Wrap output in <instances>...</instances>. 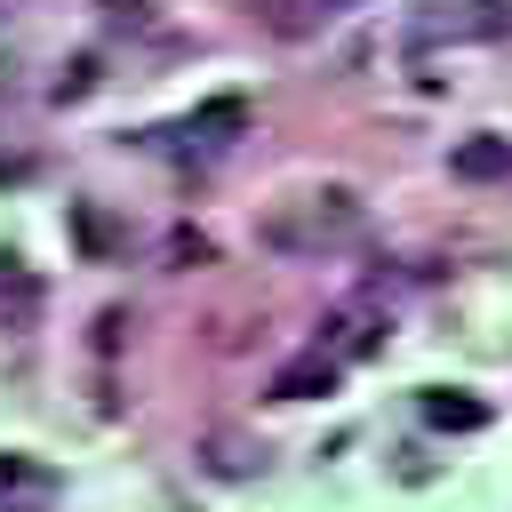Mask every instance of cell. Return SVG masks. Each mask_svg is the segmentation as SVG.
<instances>
[{"instance_id": "obj_1", "label": "cell", "mask_w": 512, "mask_h": 512, "mask_svg": "<svg viewBox=\"0 0 512 512\" xmlns=\"http://www.w3.org/2000/svg\"><path fill=\"white\" fill-rule=\"evenodd\" d=\"M360 232H368V208H360V192H344V184H328V192H296V200H280V208L256 224V240H264L272 256H296V264L344 256Z\"/></svg>"}, {"instance_id": "obj_2", "label": "cell", "mask_w": 512, "mask_h": 512, "mask_svg": "<svg viewBox=\"0 0 512 512\" xmlns=\"http://www.w3.org/2000/svg\"><path fill=\"white\" fill-rule=\"evenodd\" d=\"M384 344V312L376 304H336L328 320H320V352L344 368V360H360V352H376Z\"/></svg>"}, {"instance_id": "obj_3", "label": "cell", "mask_w": 512, "mask_h": 512, "mask_svg": "<svg viewBox=\"0 0 512 512\" xmlns=\"http://www.w3.org/2000/svg\"><path fill=\"white\" fill-rule=\"evenodd\" d=\"M448 168H456L464 184H504V176H512V136H464V144L448 152Z\"/></svg>"}, {"instance_id": "obj_4", "label": "cell", "mask_w": 512, "mask_h": 512, "mask_svg": "<svg viewBox=\"0 0 512 512\" xmlns=\"http://www.w3.org/2000/svg\"><path fill=\"white\" fill-rule=\"evenodd\" d=\"M248 128V112H240V96H216V104H200L184 128H168V136H184V144H200V152H216V144H232Z\"/></svg>"}, {"instance_id": "obj_5", "label": "cell", "mask_w": 512, "mask_h": 512, "mask_svg": "<svg viewBox=\"0 0 512 512\" xmlns=\"http://www.w3.org/2000/svg\"><path fill=\"white\" fill-rule=\"evenodd\" d=\"M328 384H336V360L312 344L304 360H288V368L272 376V400H312V392H328Z\"/></svg>"}, {"instance_id": "obj_6", "label": "cell", "mask_w": 512, "mask_h": 512, "mask_svg": "<svg viewBox=\"0 0 512 512\" xmlns=\"http://www.w3.org/2000/svg\"><path fill=\"white\" fill-rule=\"evenodd\" d=\"M424 416H432V424H448V432H480V424H488V408H480V400H464V392H432V400H424Z\"/></svg>"}, {"instance_id": "obj_7", "label": "cell", "mask_w": 512, "mask_h": 512, "mask_svg": "<svg viewBox=\"0 0 512 512\" xmlns=\"http://www.w3.org/2000/svg\"><path fill=\"white\" fill-rule=\"evenodd\" d=\"M256 456H264V448H248V440H232V432H216V440H208V464H216V472H248Z\"/></svg>"}, {"instance_id": "obj_8", "label": "cell", "mask_w": 512, "mask_h": 512, "mask_svg": "<svg viewBox=\"0 0 512 512\" xmlns=\"http://www.w3.org/2000/svg\"><path fill=\"white\" fill-rule=\"evenodd\" d=\"M8 488H16V496H40V488H48V472H40V464H24V456H0V496H8Z\"/></svg>"}, {"instance_id": "obj_9", "label": "cell", "mask_w": 512, "mask_h": 512, "mask_svg": "<svg viewBox=\"0 0 512 512\" xmlns=\"http://www.w3.org/2000/svg\"><path fill=\"white\" fill-rule=\"evenodd\" d=\"M168 256H176V264H208V240H200V232H176Z\"/></svg>"}, {"instance_id": "obj_10", "label": "cell", "mask_w": 512, "mask_h": 512, "mask_svg": "<svg viewBox=\"0 0 512 512\" xmlns=\"http://www.w3.org/2000/svg\"><path fill=\"white\" fill-rule=\"evenodd\" d=\"M112 8V24H144V0H104Z\"/></svg>"}, {"instance_id": "obj_11", "label": "cell", "mask_w": 512, "mask_h": 512, "mask_svg": "<svg viewBox=\"0 0 512 512\" xmlns=\"http://www.w3.org/2000/svg\"><path fill=\"white\" fill-rule=\"evenodd\" d=\"M320 8H328V0H320Z\"/></svg>"}]
</instances>
